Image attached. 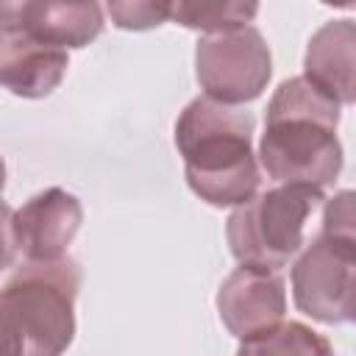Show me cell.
Returning a JSON list of instances; mask_svg holds the SVG:
<instances>
[{
  "mask_svg": "<svg viewBox=\"0 0 356 356\" xmlns=\"http://www.w3.org/2000/svg\"><path fill=\"white\" fill-rule=\"evenodd\" d=\"M81 222H83V206L72 192L61 186L36 192L11 217L17 256H22V261L64 259L67 248L81 231Z\"/></svg>",
  "mask_w": 356,
  "mask_h": 356,
  "instance_id": "ba28073f",
  "label": "cell"
},
{
  "mask_svg": "<svg viewBox=\"0 0 356 356\" xmlns=\"http://www.w3.org/2000/svg\"><path fill=\"white\" fill-rule=\"evenodd\" d=\"M3 189H6V161L0 156V195H3Z\"/></svg>",
  "mask_w": 356,
  "mask_h": 356,
  "instance_id": "ac0fdd59",
  "label": "cell"
},
{
  "mask_svg": "<svg viewBox=\"0 0 356 356\" xmlns=\"http://www.w3.org/2000/svg\"><path fill=\"white\" fill-rule=\"evenodd\" d=\"M256 14V3H170V22L189 31H203V36L250 25Z\"/></svg>",
  "mask_w": 356,
  "mask_h": 356,
  "instance_id": "4fadbf2b",
  "label": "cell"
},
{
  "mask_svg": "<svg viewBox=\"0 0 356 356\" xmlns=\"http://www.w3.org/2000/svg\"><path fill=\"white\" fill-rule=\"evenodd\" d=\"M303 78L334 103L356 100V25L353 19H328L320 25L303 56Z\"/></svg>",
  "mask_w": 356,
  "mask_h": 356,
  "instance_id": "30bf717a",
  "label": "cell"
},
{
  "mask_svg": "<svg viewBox=\"0 0 356 356\" xmlns=\"http://www.w3.org/2000/svg\"><path fill=\"white\" fill-rule=\"evenodd\" d=\"M339 111L342 106L303 75L281 81L264 111V134L259 142L264 172L278 184L331 186L345 161L337 136Z\"/></svg>",
  "mask_w": 356,
  "mask_h": 356,
  "instance_id": "6da1fadb",
  "label": "cell"
},
{
  "mask_svg": "<svg viewBox=\"0 0 356 356\" xmlns=\"http://www.w3.org/2000/svg\"><path fill=\"white\" fill-rule=\"evenodd\" d=\"M284 312L286 289L278 273L236 267L217 289V314L236 339L270 331L284 323Z\"/></svg>",
  "mask_w": 356,
  "mask_h": 356,
  "instance_id": "9c48e42d",
  "label": "cell"
},
{
  "mask_svg": "<svg viewBox=\"0 0 356 356\" xmlns=\"http://www.w3.org/2000/svg\"><path fill=\"white\" fill-rule=\"evenodd\" d=\"M106 14L120 31H150L170 22V3H106Z\"/></svg>",
  "mask_w": 356,
  "mask_h": 356,
  "instance_id": "5bb4252c",
  "label": "cell"
},
{
  "mask_svg": "<svg viewBox=\"0 0 356 356\" xmlns=\"http://www.w3.org/2000/svg\"><path fill=\"white\" fill-rule=\"evenodd\" d=\"M356 239L320 231L292 264V300L298 312L325 325L353 320Z\"/></svg>",
  "mask_w": 356,
  "mask_h": 356,
  "instance_id": "8992f818",
  "label": "cell"
},
{
  "mask_svg": "<svg viewBox=\"0 0 356 356\" xmlns=\"http://www.w3.org/2000/svg\"><path fill=\"white\" fill-rule=\"evenodd\" d=\"M11 217L14 209L0 200V273L8 270L17 259V245H14V231H11Z\"/></svg>",
  "mask_w": 356,
  "mask_h": 356,
  "instance_id": "2e32d148",
  "label": "cell"
},
{
  "mask_svg": "<svg viewBox=\"0 0 356 356\" xmlns=\"http://www.w3.org/2000/svg\"><path fill=\"white\" fill-rule=\"evenodd\" d=\"M323 231L334 234V236L356 239V231H353V192L350 189L337 192L325 203V209H323Z\"/></svg>",
  "mask_w": 356,
  "mask_h": 356,
  "instance_id": "9a60e30c",
  "label": "cell"
},
{
  "mask_svg": "<svg viewBox=\"0 0 356 356\" xmlns=\"http://www.w3.org/2000/svg\"><path fill=\"white\" fill-rule=\"evenodd\" d=\"M236 356H337V353L331 342L323 334H317L312 325L289 320L256 337L239 339Z\"/></svg>",
  "mask_w": 356,
  "mask_h": 356,
  "instance_id": "7c38bea8",
  "label": "cell"
},
{
  "mask_svg": "<svg viewBox=\"0 0 356 356\" xmlns=\"http://www.w3.org/2000/svg\"><path fill=\"white\" fill-rule=\"evenodd\" d=\"M70 56L64 47L28 31L8 3H0V86L17 97H47L64 81Z\"/></svg>",
  "mask_w": 356,
  "mask_h": 356,
  "instance_id": "52a82bcc",
  "label": "cell"
},
{
  "mask_svg": "<svg viewBox=\"0 0 356 356\" xmlns=\"http://www.w3.org/2000/svg\"><path fill=\"white\" fill-rule=\"evenodd\" d=\"M81 264L70 256L56 261H22L0 286V312L19 337L22 356H64L75 337V298Z\"/></svg>",
  "mask_w": 356,
  "mask_h": 356,
  "instance_id": "3957f363",
  "label": "cell"
},
{
  "mask_svg": "<svg viewBox=\"0 0 356 356\" xmlns=\"http://www.w3.org/2000/svg\"><path fill=\"white\" fill-rule=\"evenodd\" d=\"M323 200V189L303 184H278L236 206L225 222L231 256L242 267L278 273L298 256L303 225Z\"/></svg>",
  "mask_w": 356,
  "mask_h": 356,
  "instance_id": "277c9868",
  "label": "cell"
},
{
  "mask_svg": "<svg viewBox=\"0 0 356 356\" xmlns=\"http://www.w3.org/2000/svg\"><path fill=\"white\" fill-rule=\"evenodd\" d=\"M14 19H19L36 36L64 47L78 50L103 33V6L97 3H53V0H25L8 3Z\"/></svg>",
  "mask_w": 356,
  "mask_h": 356,
  "instance_id": "8fae6325",
  "label": "cell"
},
{
  "mask_svg": "<svg viewBox=\"0 0 356 356\" xmlns=\"http://www.w3.org/2000/svg\"><path fill=\"white\" fill-rule=\"evenodd\" d=\"M195 75L203 97L222 106L256 100L273 75V56L259 28L242 25L200 36L195 47Z\"/></svg>",
  "mask_w": 356,
  "mask_h": 356,
  "instance_id": "5b68a950",
  "label": "cell"
},
{
  "mask_svg": "<svg viewBox=\"0 0 356 356\" xmlns=\"http://www.w3.org/2000/svg\"><path fill=\"white\" fill-rule=\"evenodd\" d=\"M250 111L195 97L175 120V147L184 156L189 189L209 206H242L261 184L253 153Z\"/></svg>",
  "mask_w": 356,
  "mask_h": 356,
  "instance_id": "7a4b0ae2",
  "label": "cell"
},
{
  "mask_svg": "<svg viewBox=\"0 0 356 356\" xmlns=\"http://www.w3.org/2000/svg\"><path fill=\"white\" fill-rule=\"evenodd\" d=\"M0 356H22L19 337L3 312H0Z\"/></svg>",
  "mask_w": 356,
  "mask_h": 356,
  "instance_id": "e0dca14e",
  "label": "cell"
}]
</instances>
